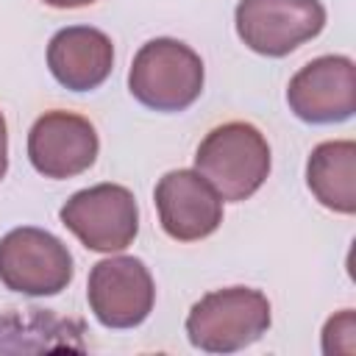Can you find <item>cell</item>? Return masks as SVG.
Wrapping results in <instances>:
<instances>
[{
  "label": "cell",
  "mask_w": 356,
  "mask_h": 356,
  "mask_svg": "<svg viewBox=\"0 0 356 356\" xmlns=\"http://www.w3.org/2000/svg\"><path fill=\"white\" fill-rule=\"evenodd\" d=\"M195 170L214 192L239 203L248 200L270 175V145L250 122H222L211 128L195 150Z\"/></svg>",
  "instance_id": "6da1fadb"
},
{
  "label": "cell",
  "mask_w": 356,
  "mask_h": 356,
  "mask_svg": "<svg viewBox=\"0 0 356 356\" xmlns=\"http://www.w3.org/2000/svg\"><path fill=\"white\" fill-rule=\"evenodd\" d=\"M270 300L253 286L206 292L186 314V337L206 353H236L267 334Z\"/></svg>",
  "instance_id": "7a4b0ae2"
},
{
  "label": "cell",
  "mask_w": 356,
  "mask_h": 356,
  "mask_svg": "<svg viewBox=\"0 0 356 356\" xmlns=\"http://www.w3.org/2000/svg\"><path fill=\"white\" fill-rule=\"evenodd\" d=\"M128 89L153 111H184L203 92V61L178 39H150L134 56Z\"/></svg>",
  "instance_id": "3957f363"
},
{
  "label": "cell",
  "mask_w": 356,
  "mask_h": 356,
  "mask_svg": "<svg viewBox=\"0 0 356 356\" xmlns=\"http://www.w3.org/2000/svg\"><path fill=\"white\" fill-rule=\"evenodd\" d=\"M0 281L6 289L31 298L58 295L72 281V256L44 228H11L0 239Z\"/></svg>",
  "instance_id": "277c9868"
},
{
  "label": "cell",
  "mask_w": 356,
  "mask_h": 356,
  "mask_svg": "<svg viewBox=\"0 0 356 356\" xmlns=\"http://www.w3.org/2000/svg\"><path fill=\"white\" fill-rule=\"evenodd\" d=\"M61 222L97 253L125 250L139 234V209L128 186L97 184L75 192L58 211Z\"/></svg>",
  "instance_id": "5b68a950"
},
{
  "label": "cell",
  "mask_w": 356,
  "mask_h": 356,
  "mask_svg": "<svg viewBox=\"0 0 356 356\" xmlns=\"http://www.w3.org/2000/svg\"><path fill=\"white\" fill-rule=\"evenodd\" d=\"M236 33L259 56L281 58L325 28L320 0H239Z\"/></svg>",
  "instance_id": "8992f818"
},
{
  "label": "cell",
  "mask_w": 356,
  "mask_h": 356,
  "mask_svg": "<svg viewBox=\"0 0 356 356\" xmlns=\"http://www.w3.org/2000/svg\"><path fill=\"white\" fill-rule=\"evenodd\" d=\"M86 300L106 328H136L153 312L156 284L142 259L111 256L89 270Z\"/></svg>",
  "instance_id": "52a82bcc"
},
{
  "label": "cell",
  "mask_w": 356,
  "mask_h": 356,
  "mask_svg": "<svg viewBox=\"0 0 356 356\" xmlns=\"http://www.w3.org/2000/svg\"><path fill=\"white\" fill-rule=\"evenodd\" d=\"M289 111L312 125L345 122L356 111V67L348 56H320L286 86Z\"/></svg>",
  "instance_id": "ba28073f"
},
{
  "label": "cell",
  "mask_w": 356,
  "mask_h": 356,
  "mask_svg": "<svg viewBox=\"0 0 356 356\" xmlns=\"http://www.w3.org/2000/svg\"><path fill=\"white\" fill-rule=\"evenodd\" d=\"M100 142L95 125L64 108L44 111L28 134V159L44 178H75L86 172L97 159Z\"/></svg>",
  "instance_id": "9c48e42d"
},
{
  "label": "cell",
  "mask_w": 356,
  "mask_h": 356,
  "mask_svg": "<svg viewBox=\"0 0 356 356\" xmlns=\"http://www.w3.org/2000/svg\"><path fill=\"white\" fill-rule=\"evenodd\" d=\"M159 222L175 242L211 236L222 222V197L197 170H170L153 192Z\"/></svg>",
  "instance_id": "30bf717a"
},
{
  "label": "cell",
  "mask_w": 356,
  "mask_h": 356,
  "mask_svg": "<svg viewBox=\"0 0 356 356\" xmlns=\"http://www.w3.org/2000/svg\"><path fill=\"white\" fill-rule=\"evenodd\" d=\"M47 67L64 89L92 92L111 75L114 44L92 25H70L50 39Z\"/></svg>",
  "instance_id": "8fae6325"
},
{
  "label": "cell",
  "mask_w": 356,
  "mask_h": 356,
  "mask_svg": "<svg viewBox=\"0 0 356 356\" xmlns=\"http://www.w3.org/2000/svg\"><path fill=\"white\" fill-rule=\"evenodd\" d=\"M312 195L337 214L356 211V145L350 139L320 142L306 161Z\"/></svg>",
  "instance_id": "7c38bea8"
},
{
  "label": "cell",
  "mask_w": 356,
  "mask_h": 356,
  "mask_svg": "<svg viewBox=\"0 0 356 356\" xmlns=\"http://www.w3.org/2000/svg\"><path fill=\"white\" fill-rule=\"evenodd\" d=\"M323 353H356V314L342 309L323 328Z\"/></svg>",
  "instance_id": "4fadbf2b"
},
{
  "label": "cell",
  "mask_w": 356,
  "mask_h": 356,
  "mask_svg": "<svg viewBox=\"0 0 356 356\" xmlns=\"http://www.w3.org/2000/svg\"><path fill=\"white\" fill-rule=\"evenodd\" d=\"M8 170V131H6V117L0 111V181Z\"/></svg>",
  "instance_id": "5bb4252c"
},
{
  "label": "cell",
  "mask_w": 356,
  "mask_h": 356,
  "mask_svg": "<svg viewBox=\"0 0 356 356\" xmlns=\"http://www.w3.org/2000/svg\"><path fill=\"white\" fill-rule=\"evenodd\" d=\"M53 8H83V6H92L95 0H42Z\"/></svg>",
  "instance_id": "9a60e30c"
}]
</instances>
